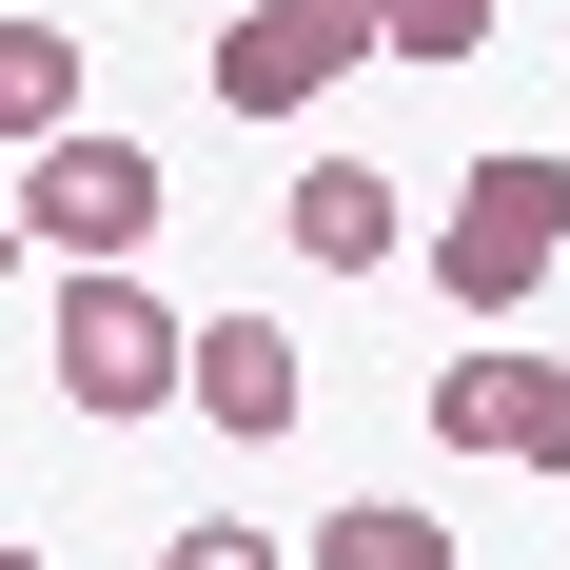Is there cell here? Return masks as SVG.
<instances>
[{"label":"cell","mask_w":570,"mask_h":570,"mask_svg":"<svg viewBox=\"0 0 570 570\" xmlns=\"http://www.w3.org/2000/svg\"><path fill=\"white\" fill-rule=\"evenodd\" d=\"M551 256H570V158H472L453 217H433V295L453 315H531Z\"/></svg>","instance_id":"1"},{"label":"cell","mask_w":570,"mask_h":570,"mask_svg":"<svg viewBox=\"0 0 570 570\" xmlns=\"http://www.w3.org/2000/svg\"><path fill=\"white\" fill-rule=\"evenodd\" d=\"M40 374H59L79 413H197V315H158L138 276H59Z\"/></svg>","instance_id":"2"},{"label":"cell","mask_w":570,"mask_h":570,"mask_svg":"<svg viewBox=\"0 0 570 570\" xmlns=\"http://www.w3.org/2000/svg\"><path fill=\"white\" fill-rule=\"evenodd\" d=\"M354 59H394V0H236V40L197 79H217V118H315Z\"/></svg>","instance_id":"3"},{"label":"cell","mask_w":570,"mask_h":570,"mask_svg":"<svg viewBox=\"0 0 570 570\" xmlns=\"http://www.w3.org/2000/svg\"><path fill=\"white\" fill-rule=\"evenodd\" d=\"M20 236H40L59 276H138V236H158V158H138L118 118L40 138V158H20Z\"/></svg>","instance_id":"4"},{"label":"cell","mask_w":570,"mask_h":570,"mask_svg":"<svg viewBox=\"0 0 570 570\" xmlns=\"http://www.w3.org/2000/svg\"><path fill=\"white\" fill-rule=\"evenodd\" d=\"M433 453H492V472H570V354H512L472 335L433 374Z\"/></svg>","instance_id":"5"},{"label":"cell","mask_w":570,"mask_h":570,"mask_svg":"<svg viewBox=\"0 0 570 570\" xmlns=\"http://www.w3.org/2000/svg\"><path fill=\"white\" fill-rule=\"evenodd\" d=\"M197 413L256 453V433H295V413H315V354H295L276 315H197Z\"/></svg>","instance_id":"6"},{"label":"cell","mask_w":570,"mask_h":570,"mask_svg":"<svg viewBox=\"0 0 570 570\" xmlns=\"http://www.w3.org/2000/svg\"><path fill=\"white\" fill-rule=\"evenodd\" d=\"M295 256H315V276H394V177H374V158H315V177H295Z\"/></svg>","instance_id":"7"},{"label":"cell","mask_w":570,"mask_h":570,"mask_svg":"<svg viewBox=\"0 0 570 570\" xmlns=\"http://www.w3.org/2000/svg\"><path fill=\"white\" fill-rule=\"evenodd\" d=\"M0 138H20V158L79 138V40H59V20H0Z\"/></svg>","instance_id":"8"},{"label":"cell","mask_w":570,"mask_h":570,"mask_svg":"<svg viewBox=\"0 0 570 570\" xmlns=\"http://www.w3.org/2000/svg\"><path fill=\"white\" fill-rule=\"evenodd\" d=\"M315 570H453V512H413V492H354V512H315Z\"/></svg>","instance_id":"9"},{"label":"cell","mask_w":570,"mask_h":570,"mask_svg":"<svg viewBox=\"0 0 570 570\" xmlns=\"http://www.w3.org/2000/svg\"><path fill=\"white\" fill-rule=\"evenodd\" d=\"M492 20L512 0H394V59H492Z\"/></svg>","instance_id":"10"},{"label":"cell","mask_w":570,"mask_h":570,"mask_svg":"<svg viewBox=\"0 0 570 570\" xmlns=\"http://www.w3.org/2000/svg\"><path fill=\"white\" fill-rule=\"evenodd\" d=\"M158 570H295L276 531H158Z\"/></svg>","instance_id":"11"}]
</instances>
